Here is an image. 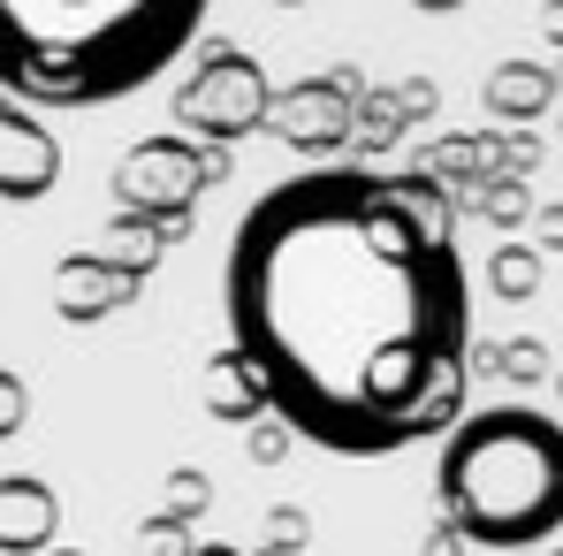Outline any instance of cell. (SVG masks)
I'll return each instance as SVG.
<instances>
[{"label":"cell","instance_id":"2","mask_svg":"<svg viewBox=\"0 0 563 556\" xmlns=\"http://www.w3.org/2000/svg\"><path fill=\"white\" fill-rule=\"evenodd\" d=\"M213 0H0V92L107 107L184 62Z\"/></svg>","mask_w":563,"mask_h":556},{"label":"cell","instance_id":"7","mask_svg":"<svg viewBox=\"0 0 563 556\" xmlns=\"http://www.w3.org/2000/svg\"><path fill=\"white\" fill-rule=\"evenodd\" d=\"M427 8H450V0H427Z\"/></svg>","mask_w":563,"mask_h":556},{"label":"cell","instance_id":"3","mask_svg":"<svg viewBox=\"0 0 563 556\" xmlns=\"http://www.w3.org/2000/svg\"><path fill=\"white\" fill-rule=\"evenodd\" d=\"M442 511L479 549H533L563 534V427L533 404H495V412H457L442 427Z\"/></svg>","mask_w":563,"mask_h":556},{"label":"cell","instance_id":"1","mask_svg":"<svg viewBox=\"0 0 563 556\" xmlns=\"http://www.w3.org/2000/svg\"><path fill=\"white\" fill-rule=\"evenodd\" d=\"M221 297L252 389L328 458H396L465 412L472 282L427 184H275L229 237Z\"/></svg>","mask_w":563,"mask_h":556},{"label":"cell","instance_id":"4","mask_svg":"<svg viewBox=\"0 0 563 556\" xmlns=\"http://www.w3.org/2000/svg\"><path fill=\"white\" fill-rule=\"evenodd\" d=\"M62 176V138L38 122V107L0 92V198H46Z\"/></svg>","mask_w":563,"mask_h":556},{"label":"cell","instance_id":"5","mask_svg":"<svg viewBox=\"0 0 563 556\" xmlns=\"http://www.w3.org/2000/svg\"><path fill=\"white\" fill-rule=\"evenodd\" d=\"M54 534V495L38 480H0V542H46Z\"/></svg>","mask_w":563,"mask_h":556},{"label":"cell","instance_id":"6","mask_svg":"<svg viewBox=\"0 0 563 556\" xmlns=\"http://www.w3.org/2000/svg\"><path fill=\"white\" fill-rule=\"evenodd\" d=\"M15 427H23V381L0 373V435H15Z\"/></svg>","mask_w":563,"mask_h":556}]
</instances>
